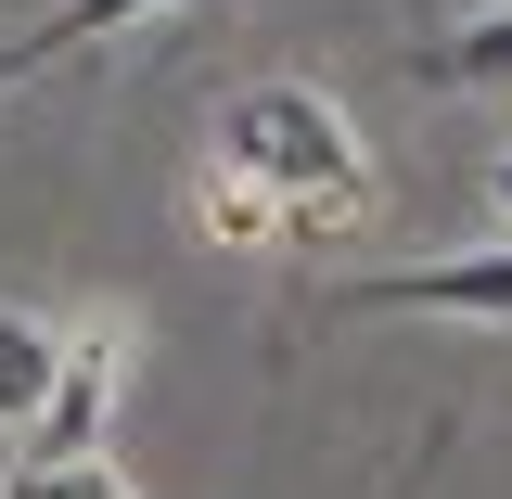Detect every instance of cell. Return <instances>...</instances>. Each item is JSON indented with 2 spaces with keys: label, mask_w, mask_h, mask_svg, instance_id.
Instances as JSON below:
<instances>
[{
  "label": "cell",
  "mask_w": 512,
  "mask_h": 499,
  "mask_svg": "<svg viewBox=\"0 0 512 499\" xmlns=\"http://www.w3.org/2000/svg\"><path fill=\"white\" fill-rule=\"evenodd\" d=\"M218 167H244L269 205H282V244H346L372 218V154L346 103H320L308 77H256L218 103Z\"/></svg>",
  "instance_id": "cell-1"
},
{
  "label": "cell",
  "mask_w": 512,
  "mask_h": 499,
  "mask_svg": "<svg viewBox=\"0 0 512 499\" xmlns=\"http://www.w3.org/2000/svg\"><path fill=\"white\" fill-rule=\"evenodd\" d=\"M320 320H512V244L436 256V269H359L320 295Z\"/></svg>",
  "instance_id": "cell-2"
},
{
  "label": "cell",
  "mask_w": 512,
  "mask_h": 499,
  "mask_svg": "<svg viewBox=\"0 0 512 499\" xmlns=\"http://www.w3.org/2000/svg\"><path fill=\"white\" fill-rule=\"evenodd\" d=\"M116 397H128V333H116V320H77V333L52 346L39 410H26V461H77V448H103Z\"/></svg>",
  "instance_id": "cell-3"
},
{
  "label": "cell",
  "mask_w": 512,
  "mask_h": 499,
  "mask_svg": "<svg viewBox=\"0 0 512 499\" xmlns=\"http://www.w3.org/2000/svg\"><path fill=\"white\" fill-rule=\"evenodd\" d=\"M154 13H167V0H52L26 39H0V103H13L26 77H52L64 52H90V39H128V26H154Z\"/></svg>",
  "instance_id": "cell-4"
},
{
  "label": "cell",
  "mask_w": 512,
  "mask_h": 499,
  "mask_svg": "<svg viewBox=\"0 0 512 499\" xmlns=\"http://www.w3.org/2000/svg\"><path fill=\"white\" fill-rule=\"evenodd\" d=\"M410 77H423V90H512V0H487V13H461L448 39H423Z\"/></svg>",
  "instance_id": "cell-5"
},
{
  "label": "cell",
  "mask_w": 512,
  "mask_h": 499,
  "mask_svg": "<svg viewBox=\"0 0 512 499\" xmlns=\"http://www.w3.org/2000/svg\"><path fill=\"white\" fill-rule=\"evenodd\" d=\"M192 231H218V244H282V205L244 180V167H218L205 154V192H192Z\"/></svg>",
  "instance_id": "cell-6"
},
{
  "label": "cell",
  "mask_w": 512,
  "mask_h": 499,
  "mask_svg": "<svg viewBox=\"0 0 512 499\" xmlns=\"http://www.w3.org/2000/svg\"><path fill=\"white\" fill-rule=\"evenodd\" d=\"M52 320H26V308H0V423H26L39 410V384H52Z\"/></svg>",
  "instance_id": "cell-7"
},
{
  "label": "cell",
  "mask_w": 512,
  "mask_h": 499,
  "mask_svg": "<svg viewBox=\"0 0 512 499\" xmlns=\"http://www.w3.org/2000/svg\"><path fill=\"white\" fill-rule=\"evenodd\" d=\"M0 499H141V487H128L103 448H77V461H13V474H0Z\"/></svg>",
  "instance_id": "cell-8"
},
{
  "label": "cell",
  "mask_w": 512,
  "mask_h": 499,
  "mask_svg": "<svg viewBox=\"0 0 512 499\" xmlns=\"http://www.w3.org/2000/svg\"><path fill=\"white\" fill-rule=\"evenodd\" d=\"M487 192H500V218H512V154H500V167H487Z\"/></svg>",
  "instance_id": "cell-9"
},
{
  "label": "cell",
  "mask_w": 512,
  "mask_h": 499,
  "mask_svg": "<svg viewBox=\"0 0 512 499\" xmlns=\"http://www.w3.org/2000/svg\"><path fill=\"white\" fill-rule=\"evenodd\" d=\"M410 474H423V461H410ZM410 474H384V487H372V499H410Z\"/></svg>",
  "instance_id": "cell-10"
}]
</instances>
